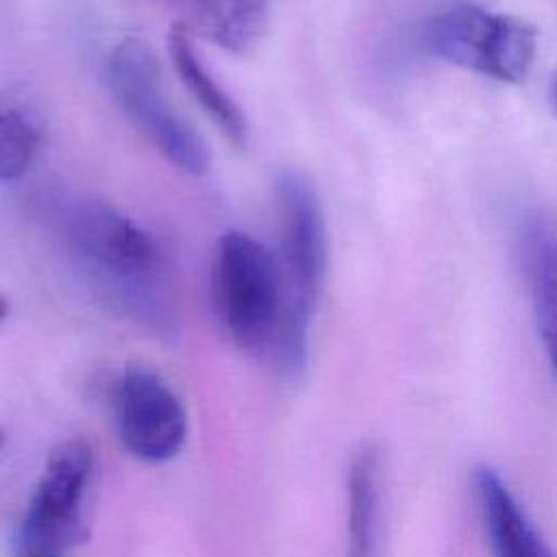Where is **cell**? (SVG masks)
<instances>
[{
  "mask_svg": "<svg viewBox=\"0 0 557 557\" xmlns=\"http://www.w3.org/2000/svg\"><path fill=\"white\" fill-rule=\"evenodd\" d=\"M52 233L81 281L113 313L152 333L174 326L161 244L117 207L96 198H61L50 207Z\"/></svg>",
  "mask_w": 557,
  "mask_h": 557,
  "instance_id": "6da1fadb",
  "label": "cell"
},
{
  "mask_svg": "<svg viewBox=\"0 0 557 557\" xmlns=\"http://www.w3.org/2000/svg\"><path fill=\"white\" fill-rule=\"evenodd\" d=\"M278 222V263L285 285V315L274 346L281 368L298 376L307 363L309 322L326 268L324 218L313 183L300 170L274 178Z\"/></svg>",
  "mask_w": 557,
  "mask_h": 557,
  "instance_id": "7a4b0ae2",
  "label": "cell"
},
{
  "mask_svg": "<svg viewBox=\"0 0 557 557\" xmlns=\"http://www.w3.org/2000/svg\"><path fill=\"white\" fill-rule=\"evenodd\" d=\"M211 300L220 324L239 348L274 350L285 315L276 252L244 231L222 233L211 268Z\"/></svg>",
  "mask_w": 557,
  "mask_h": 557,
  "instance_id": "3957f363",
  "label": "cell"
},
{
  "mask_svg": "<svg viewBox=\"0 0 557 557\" xmlns=\"http://www.w3.org/2000/svg\"><path fill=\"white\" fill-rule=\"evenodd\" d=\"M107 81L120 107L163 157L191 176L207 174L209 146L168 98L157 57L144 39L126 37L111 50Z\"/></svg>",
  "mask_w": 557,
  "mask_h": 557,
  "instance_id": "277c9868",
  "label": "cell"
},
{
  "mask_svg": "<svg viewBox=\"0 0 557 557\" xmlns=\"http://www.w3.org/2000/svg\"><path fill=\"white\" fill-rule=\"evenodd\" d=\"M422 46L450 65L500 83H522L535 59L537 30L513 15L461 4L424 24Z\"/></svg>",
  "mask_w": 557,
  "mask_h": 557,
  "instance_id": "5b68a950",
  "label": "cell"
},
{
  "mask_svg": "<svg viewBox=\"0 0 557 557\" xmlns=\"http://www.w3.org/2000/svg\"><path fill=\"white\" fill-rule=\"evenodd\" d=\"M94 468V450L81 440L57 446L28 500L13 557H70L85 540L83 503Z\"/></svg>",
  "mask_w": 557,
  "mask_h": 557,
  "instance_id": "8992f818",
  "label": "cell"
},
{
  "mask_svg": "<svg viewBox=\"0 0 557 557\" xmlns=\"http://www.w3.org/2000/svg\"><path fill=\"white\" fill-rule=\"evenodd\" d=\"M115 422L126 450L144 461H165L185 440V409L152 370L128 366L115 392Z\"/></svg>",
  "mask_w": 557,
  "mask_h": 557,
  "instance_id": "52a82bcc",
  "label": "cell"
},
{
  "mask_svg": "<svg viewBox=\"0 0 557 557\" xmlns=\"http://www.w3.org/2000/svg\"><path fill=\"white\" fill-rule=\"evenodd\" d=\"M474 490L496 557H555L507 483L492 468L474 472Z\"/></svg>",
  "mask_w": 557,
  "mask_h": 557,
  "instance_id": "ba28073f",
  "label": "cell"
},
{
  "mask_svg": "<svg viewBox=\"0 0 557 557\" xmlns=\"http://www.w3.org/2000/svg\"><path fill=\"white\" fill-rule=\"evenodd\" d=\"M168 48L174 72L187 87V91L194 96V100L205 109L213 124L220 126V131L233 146L244 148L248 144L246 115L198 57L191 28L185 22H176L170 28Z\"/></svg>",
  "mask_w": 557,
  "mask_h": 557,
  "instance_id": "9c48e42d",
  "label": "cell"
},
{
  "mask_svg": "<svg viewBox=\"0 0 557 557\" xmlns=\"http://www.w3.org/2000/svg\"><path fill=\"white\" fill-rule=\"evenodd\" d=\"M522 263L537 329L557 374V224L533 215L522 233Z\"/></svg>",
  "mask_w": 557,
  "mask_h": 557,
  "instance_id": "30bf717a",
  "label": "cell"
},
{
  "mask_svg": "<svg viewBox=\"0 0 557 557\" xmlns=\"http://www.w3.org/2000/svg\"><path fill=\"white\" fill-rule=\"evenodd\" d=\"M181 9L187 26L233 54H248L265 35L272 0H163Z\"/></svg>",
  "mask_w": 557,
  "mask_h": 557,
  "instance_id": "8fae6325",
  "label": "cell"
},
{
  "mask_svg": "<svg viewBox=\"0 0 557 557\" xmlns=\"http://www.w3.org/2000/svg\"><path fill=\"white\" fill-rule=\"evenodd\" d=\"M44 141V111L35 89L24 81L0 89V181L22 178Z\"/></svg>",
  "mask_w": 557,
  "mask_h": 557,
  "instance_id": "7c38bea8",
  "label": "cell"
},
{
  "mask_svg": "<svg viewBox=\"0 0 557 557\" xmlns=\"http://www.w3.org/2000/svg\"><path fill=\"white\" fill-rule=\"evenodd\" d=\"M346 503L344 557H372L379 518V455L372 446L359 448L348 466Z\"/></svg>",
  "mask_w": 557,
  "mask_h": 557,
  "instance_id": "4fadbf2b",
  "label": "cell"
},
{
  "mask_svg": "<svg viewBox=\"0 0 557 557\" xmlns=\"http://www.w3.org/2000/svg\"><path fill=\"white\" fill-rule=\"evenodd\" d=\"M548 100H550V107H553V111H555V115H557V76H555V78H553V83H550Z\"/></svg>",
  "mask_w": 557,
  "mask_h": 557,
  "instance_id": "5bb4252c",
  "label": "cell"
},
{
  "mask_svg": "<svg viewBox=\"0 0 557 557\" xmlns=\"http://www.w3.org/2000/svg\"><path fill=\"white\" fill-rule=\"evenodd\" d=\"M7 313H9V302L0 296V322L7 318Z\"/></svg>",
  "mask_w": 557,
  "mask_h": 557,
  "instance_id": "9a60e30c",
  "label": "cell"
},
{
  "mask_svg": "<svg viewBox=\"0 0 557 557\" xmlns=\"http://www.w3.org/2000/svg\"><path fill=\"white\" fill-rule=\"evenodd\" d=\"M2 446H4V433L0 431V450H2Z\"/></svg>",
  "mask_w": 557,
  "mask_h": 557,
  "instance_id": "2e32d148",
  "label": "cell"
}]
</instances>
